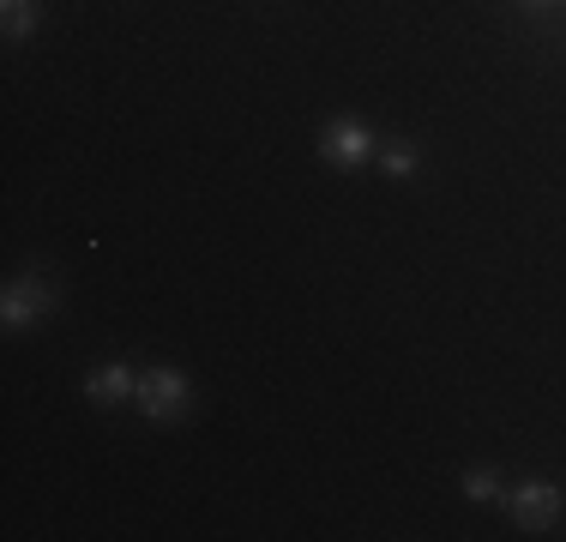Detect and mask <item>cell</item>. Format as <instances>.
<instances>
[{
    "mask_svg": "<svg viewBox=\"0 0 566 542\" xmlns=\"http://www.w3.org/2000/svg\"><path fill=\"white\" fill-rule=\"evenodd\" d=\"M187 404H193V386H187L181 368H139V392H133V410L145 423H181Z\"/></svg>",
    "mask_w": 566,
    "mask_h": 542,
    "instance_id": "6da1fadb",
    "label": "cell"
},
{
    "mask_svg": "<svg viewBox=\"0 0 566 542\" xmlns=\"http://www.w3.org/2000/svg\"><path fill=\"white\" fill-rule=\"evenodd\" d=\"M319 157L332 163V169H361V163L380 157V145H374V127L356 115H338L326 121V133H319Z\"/></svg>",
    "mask_w": 566,
    "mask_h": 542,
    "instance_id": "7a4b0ae2",
    "label": "cell"
},
{
    "mask_svg": "<svg viewBox=\"0 0 566 542\" xmlns=\"http://www.w3.org/2000/svg\"><path fill=\"white\" fill-rule=\"evenodd\" d=\"M506 512L518 519V531H548V524L566 512V494L543 477H524L518 488H506Z\"/></svg>",
    "mask_w": 566,
    "mask_h": 542,
    "instance_id": "3957f363",
    "label": "cell"
},
{
    "mask_svg": "<svg viewBox=\"0 0 566 542\" xmlns=\"http://www.w3.org/2000/svg\"><path fill=\"white\" fill-rule=\"evenodd\" d=\"M55 308V290H49V278H12L7 290H0V320H7V332H24V325H36Z\"/></svg>",
    "mask_w": 566,
    "mask_h": 542,
    "instance_id": "277c9868",
    "label": "cell"
},
{
    "mask_svg": "<svg viewBox=\"0 0 566 542\" xmlns=\"http://www.w3.org/2000/svg\"><path fill=\"white\" fill-rule=\"evenodd\" d=\"M133 392H139L133 362H103V368L85 374V398H91V404H127Z\"/></svg>",
    "mask_w": 566,
    "mask_h": 542,
    "instance_id": "5b68a950",
    "label": "cell"
},
{
    "mask_svg": "<svg viewBox=\"0 0 566 542\" xmlns=\"http://www.w3.org/2000/svg\"><path fill=\"white\" fill-rule=\"evenodd\" d=\"M0 12H7V43H24L43 24V0H0Z\"/></svg>",
    "mask_w": 566,
    "mask_h": 542,
    "instance_id": "8992f818",
    "label": "cell"
},
{
    "mask_svg": "<svg viewBox=\"0 0 566 542\" xmlns=\"http://www.w3.org/2000/svg\"><path fill=\"white\" fill-rule=\"evenodd\" d=\"M380 169L403 181V175H416V169H422V152H416L410 139H392V145H380Z\"/></svg>",
    "mask_w": 566,
    "mask_h": 542,
    "instance_id": "52a82bcc",
    "label": "cell"
},
{
    "mask_svg": "<svg viewBox=\"0 0 566 542\" xmlns=\"http://www.w3.org/2000/svg\"><path fill=\"white\" fill-rule=\"evenodd\" d=\"M464 494H470V500H501V477H494L489 465H482V470H464Z\"/></svg>",
    "mask_w": 566,
    "mask_h": 542,
    "instance_id": "ba28073f",
    "label": "cell"
},
{
    "mask_svg": "<svg viewBox=\"0 0 566 542\" xmlns=\"http://www.w3.org/2000/svg\"><path fill=\"white\" fill-rule=\"evenodd\" d=\"M524 7H531V12H543V7H555V0H524Z\"/></svg>",
    "mask_w": 566,
    "mask_h": 542,
    "instance_id": "9c48e42d",
    "label": "cell"
}]
</instances>
